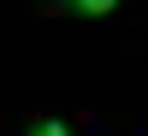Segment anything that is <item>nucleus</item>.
Segmentation results:
<instances>
[{
    "label": "nucleus",
    "mask_w": 148,
    "mask_h": 136,
    "mask_svg": "<svg viewBox=\"0 0 148 136\" xmlns=\"http://www.w3.org/2000/svg\"><path fill=\"white\" fill-rule=\"evenodd\" d=\"M77 12H89V18H107V12H119V0H71Z\"/></svg>",
    "instance_id": "obj_2"
},
{
    "label": "nucleus",
    "mask_w": 148,
    "mask_h": 136,
    "mask_svg": "<svg viewBox=\"0 0 148 136\" xmlns=\"http://www.w3.org/2000/svg\"><path fill=\"white\" fill-rule=\"evenodd\" d=\"M24 136H71V130H65V118H30Z\"/></svg>",
    "instance_id": "obj_1"
}]
</instances>
